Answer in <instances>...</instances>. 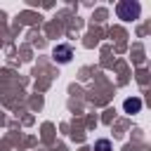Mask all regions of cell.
Segmentation results:
<instances>
[{"mask_svg": "<svg viewBox=\"0 0 151 151\" xmlns=\"http://www.w3.org/2000/svg\"><path fill=\"white\" fill-rule=\"evenodd\" d=\"M116 14H118V19H123V21L139 19V14H142V5H139L137 0H120V2L116 5Z\"/></svg>", "mask_w": 151, "mask_h": 151, "instance_id": "obj_1", "label": "cell"}, {"mask_svg": "<svg viewBox=\"0 0 151 151\" xmlns=\"http://www.w3.org/2000/svg\"><path fill=\"white\" fill-rule=\"evenodd\" d=\"M52 57H54V61H59V64H68L71 57H73V50H71V45H57L54 52H52Z\"/></svg>", "mask_w": 151, "mask_h": 151, "instance_id": "obj_2", "label": "cell"}, {"mask_svg": "<svg viewBox=\"0 0 151 151\" xmlns=\"http://www.w3.org/2000/svg\"><path fill=\"white\" fill-rule=\"evenodd\" d=\"M123 109H125V113H139L142 111V99L139 97H127L123 101Z\"/></svg>", "mask_w": 151, "mask_h": 151, "instance_id": "obj_3", "label": "cell"}, {"mask_svg": "<svg viewBox=\"0 0 151 151\" xmlns=\"http://www.w3.org/2000/svg\"><path fill=\"white\" fill-rule=\"evenodd\" d=\"M94 149H97V151H111V142H109V139H97Z\"/></svg>", "mask_w": 151, "mask_h": 151, "instance_id": "obj_4", "label": "cell"}]
</instances>
